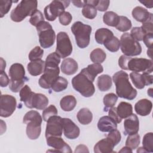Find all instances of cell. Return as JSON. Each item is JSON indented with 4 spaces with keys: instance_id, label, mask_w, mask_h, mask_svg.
<instances>
[{
    "instance_id": "6da1fadb",
    "label": "cell",
    "mask_w": 153,
    "mask_h": 153,
    "mask_svg": "<svg viewBox=\"0 0 153 153\" xmlns=\"http://www.w3.org/2000/svg\"><path fill=\"white\" fill-rule=\"evenodd\" d=\"M118 65L122 69L134 72H142L149 74L152 72V60L145 58H132L123 54L118 59Z\"/></svg>"
},
{
    "instance_id": "ffe728a7",
    "label": "cell",
    "mask_w": 153,
    "mask_h": 153,
    "mask_svg": "<svg viewBox=\"0 0 153 153\" xmlns=\"http://www.w3.org/2000/svg\"><path fill=\"white\" fill-rule=\"evenodd\" d=\"M152 103L151 101L146 99H142L137 101L134 105L136 112L140 116L148 115L152 110Z\"/></svg>"
},
{
    "instance_id": "836d02e7",
    "label": "cell",
    "mask_w": 153,
    "mask_h": 153,
    "mask_svg": "<svg viewBox=\"0 0 153 153\" xmlns=\"http://www.w3.org/2000/svg\"><path fill=\"white\" fill-rule=\"evenodd\" d=\"M103 44L108 50L111 52L117 51L120 48V40L117 37L115 36H113L106 39Z\"/></svg>"
},
{
    "instance_id": "7bdbcfd3",
    "label": "cell",
    "mask_w": 153,
    "mask_h": 153,
    "mask_svg": "<svg viewBox=\"0 0 153 153\" xmlns=\"http://www.w3.org/2000/svg\"><path fill=\"white\" fill-rule=\"evenodd\" d=\"M28 79L22 80H10L9 88L13 93H17L24 87L25 82L27 81Z\"/></svg>"
},
{
    "instance_id": "277c9868",
    "label": "cell",
    "mask_w": 153,
    "mask_h": 153,
    "mask_svg": "<svg viewBox=\"0 0 153 153\" xmlns=\"http://www.w3.org/2000/svg\"><path fill=\"white\" fill-rule=\"evenodd\" d=\"M37 1H21L10 14L11 19L15 22H20L26 17L31 16L37 10Z\"/></svg>"
},
{
    "instance_id": "d590c367",
    "label": "cell",
    "mask_w": 153,
    "mask_h": 153,
    "mask_svg": "<svg viewBox=\"0 0 153 153\" xmlns=\"http://www.w3.org/2000/svg\"><path fill=\"white\" fill-rule=\"evenodd\" d=\"M117 100H118L117 95H116L113 93H111L106 94L103 97V104L105 105L103 111H107L110 108L114 107L115 103H117Z\"/></svg>"
},
{
    "instance_id": "7c38bea8",
    "label": "cell",
    "mask_w": 153,
    "mask_h": 153,
    "mask_svg": "<svg viewBox=\"0 0 153 153\" xmlns=\"http://www.w3.org/2000/svg\"><path fill=\"white\" fill-rule=\"evenodd\" d=\"M62 118L57 115L51 116L47 121L45 137L50 136H60L62 135Z\"/></svg>"
},
{
    "instance_id": "60d3db41",
    "label": "cell",
    "mask_w": 153,
    "mask_h": 153,
    "mask_svg": "<svg viewBox=\"0 0 153 153\" xmlns=\"http://www.w3.org/2000/svg\"><path fill=\"white\" fill-rule=\"evenodd\" d=\"M139 144L140 136L139 134L136 133L128 136L126 141V146L130 148L133 150L136 149Z\"/></svg>"
},
{
    "instance_id": "44dd1931",
    "label": "cell",
    "mask_w": 153,
    "mask_h": 153,
    "mask_svg": "<svg viewBox=\"0 0 153 153\" xmlns=\"http://www.w3.org/2000/svg\"><path fill=\"white\" fill-rule=\"evenodd\" d=\"M115 145L113 142L108 138L106 137L99 140L94 146V152L95 153H111Z\"/></svg>"
},
{
    "instance_id": "ab89813d",
    "label": "cell",
    "mask_w": 153,
    "mask_h": 153,
    "mask_svg": "<svg viewBox=\"0 0 153 153\" xmlns=\"http://www.w3.org/2000/svg\"><path fill=\"white\" fill-rule=\"evenodd\" d=\"M87 4L93 5L97 10L100 11H105L108 10L110 1H103V0H90V1H86Z\"/></svg>"
},
{
    "instance_id": "484cf974",
    "label": "cell",
    "mask_w": 153,
    "mask_h": 153,
    "mask_svg": "<svg viewBox=\"0 0 153 153\" xmlns=\"http://www.w3.org/2000/svg\"><path fill=\"white\" fill-rule=\"evenodd\" d=\"M27 69L31 75H39L44 71L45 62L41 59L31 61L27 64Z\"/></svg>"
},
{
    "instance_id": "52a82bcc",
    "label": "cell",
    "mask_w": 153,
    "mask_h": 153,
    "mask_svg": "<svg viewBox=\"0 0 153 153\" xmlns=\"http://www.w3.org/2000/svg\"><path fill=\"white\" fill-rule=\"evenodd\" d=\"M40 45L43 48H48L54 43L56 33L48 22H42L36 27Z\"/></svg>"
},
{
    "instance_id": "e575fe53",
    "label": "cell",
    "mask_w": 153,
    "mask_h": 153,
    "mask_svg": "<svg viewBox=\"0 0 153 153\" xmlns=\"http://www.w3.org/2000/svg\"><path fill=\"white\" fill-rule=\"evenodd\" d=\"M68 85V80L64 77L59 76L53 84L51 88L55 92H60L67 88Z\"/></svg>"
},
{
    "instance_id": "d4e9b609",
    "label": "cell",
    "mask_w": 153,
    "mask_h": 153,
    "mask_svg": "<svg viewBox=\"0 0 153 153\" xmlns=\"http://www.w3.org/2000/svg\"><path fill=\"white\" fill-rule=\"evenodd\" d=\"M103 71V66L99 63L90 64L88 65L87 68L81 70V72H83L92 82L94 81L96 76Z\"/></svg>"
},
{
    "instance_id": "be15d7a7",
    "label": "cell",
    "mask_w": 153,
    "mask_h": 153,
    "mask_svg": "<svg viewBox=\"0 0 153 153\" xmlns=\"http://www.w3.org/2000/svg\"><path fill=\"white\" fill-rule=\"evenodd\" d=\"M137 153H139V152H148L146 151V150L143 148V147H139L137 149Z\"/></svg>"
},
{
    "instance_id": "cb8c5ba5",
    "label": "cell",
    "mask_w": 153,
    "mask_h": 153,
    "mask_svg": "<svg viewBox=\"0 0 153 153\" xmlns=\"http://www.w3.org/2000/svg\"><path fill=\"white\" fill-rule=\"evenodd\" d=\"M62 72L67 75H71L76 72L78 69L77 62L72 58L64 59L60 66Z\"/></svg>"
},
{
    "instance_id": "d6986e66",
    "label": "cell",
    "mask_w": 153,
    "mask_h": 153,
    "mask_svg": "<svg viewBox=\"0 0 153 153\" xmlns=\"http://www.w3.org/2000/svg\"><path fill=\"white\" fill-rule=\"evenodd\" d=\"M117 124L109 116H103L97 123V128L102 132H109L117 128Z\"/></svg>"
},
{
    "instance_id": "f546056e",
    "label": "cell",
    "mask_w": 153,
    "mask_h": 153,
    "mask_svg": "<svg viewBox=\"0 0 153 153\" xmlns=\"http://www.w3.org/2000/svg\"><path fill=\"white\" fill-rule=\"evenodd\" d=\"M76 117L80 124L87 125L92 121L93 114L88 108H83L78 112Z\"/></svg>"
},
{
    "instance_id": "db71d44e",
    "label": "cell",
    "mask_w": 153,
    "mask_h": 153,
    "mask_svg": "<svg viewBox=\"0 0 153 153\" xmlns=\"http://www.w3.org/2000/svg\"><path fill=\"white\" fill-rule=\"evenodd\" d=\"M142 41L148 48H152L153 43V33L145 34L143 38Z\"/></svg>"
},
{
    "instance_id": "4fadbf2b",
    "label": "cell",
    "mask_w": 153,
    "mask_h": 153,
    "mask_svg": "<svg viewBox=\"0 0 153 153\" xmlns=\"http://www.w3.org/2000/svg\"><path fill=\"white\" fill-rule=\"evenodd\" d=\"M16 99L9 94H1L0 102V116L7 118L11 116L16 108Z\"/></svg>"
},
{
    "instance_id": "91938a15",
    "label": "cell",
    "mask_w": 153,
    "mask_h": 153,
    "mask_svg": "<svg viewBox=\"0 0 153 153\" xmlns=\"http://www.w3.org/2000/svg\"><path fill=\"white\" fill-rule=\"evenodd\" d=\"M140 2L142 4H143L146 7L151 8L153 7V1H140Z\"/></svg>"
},
{
    "instance_id": "30bf717a",
    "label": "cell",
    "mask_w": 153,
    "mask_h": 153,
    "mask_svg": "<svg viewBox=\"0 0 153 153\" xmlns=\"http://www.w3.org/2000/svg\"><path fill=\"white\" fill-rule=\"evenodd\" d=\"M56 39V53L63 59L70 56L73 48L68 35L65 32H60L57 33Z\"/></svg>"
},
{
    "instance_id": "4316f807",
    "label": "cell",
    "mask_w": 153,
    "mask_h": 153,
    "mask_svg": "<svg viewBox=\"0 0 153 153\" xmlns=\"http://www.w3.org/2000/svg\"><path fill=\"white\" fill-rule=\"evenodd\" d=\"M76 105V100L72 95H67L62 97L60 102L61 109L66 112L72 111Z\"/></svg>"
},
{
    "instance_id": "6125c7cd",
    "label": "cell",
    "mask_w": 153,
    "mask_h": 153,
    "mask_svg": "<svg viewBox=\"0 0 153 153\" xmlns=\"http://www.w3.org/2000/svg\"><path fill=\"white\" fill-rule=\"evenodd\" d=\"M1 69L0 71H4L6 67V62L3 59V58L1 57Z\"/></svg>"
},
{
    "instance_id": "8992f818",
    "label": "cell",
    "mask_w": 153,
    "mask_h": 153,
    "mask_svg": "<svg viewBox=\"0 0 153 153\" xmlns=\"http://www.w3.org/2000/svg\"><path fill=\"white\" fill-rule=\"evenodd\" d=\"M71 82L73 88L85 97L92 96L95 92L93 82L81 71L72 79Z\"/></svg>"
},
{
    "instance_id": "7a4b0ae2",
    "label": "cell",
    "mask_w": 153,
    "mask_h": 153,
    "mask_svg": "<svg viewBox=\"0 0 153 153\" xmlns=\"http://www.w3.org/2000/svg\"><path fill=\"white\" fill-rule=\"evenodd\" d=\"M116 87L117 96L127 100H133L137 96V90L131 85L128 80V75L123 71L115 73L112 76Z\"/></svg>"
},
{
    "instance_id": "2e32d148",
    "label": "cell",
    "mask_w": 153,
    "mask_h": 153,
    "mask_svg": "<svg viewBox=\"0 0 153 153\" xmlns=\"http://www.w3.org/2000/svg\"><path fill=\"white\" fill-rule=\"evenodd\" d=\"M48 146L52 147L56 150L57 152H72L70 146L67 144L64 140L60 136H50L46 138Z\"/></svg>"
},
{
    "instance_id": "03108f58",
    "label": "cell",
    "mask_w": 153,
    "mask_h": 153,
    "mask_svg": "<svg viewBox=\"0 0 153 153\" xmlns=\"http://www.w3.org/2000/svg\"><path fill=\"white\" fill-rule=\"evenodd\" d=\"M152 88H149V90H148V92H150V93H148V94H149L150 97H152Z\"/></svg>"
},
{
    "instance_id": "7402d4cb",
    "label": "cell",
    "mask_w": 153,
    "mask_h": 153,
    "mask_svg": "<svg viewBox=\"0 0 153 153\" xmlns=\"http://www.w3.org/2000/svg\"><path fill=\"white\" fill-rule=\"evenodd\" d=\"M10 79L22 80L28 79L25 76V69L23 66L19 63L13 64L9 69Z\"/></svg>"
},
{
    "instance_id": "3957f363",
    "label": "cell",
    "mask_w": 153,
    "mask_h": 153,
    "mask_svg": "<svg viewBox=\"0 0 153 153\" xmlns=\"http://www.w3.org/2000/svg\"><path fill=\"white\" fill-rule=\"evenodd\" d=\"M42 118L39 113L31 110L27 112L23 118V123L27 124L26 133L27 137L31 140L37 139L41 132Z\"/></svg>"
},
{
    "instance_id": "ba28073f",
    "label": "cell",
    "mask_w": 153,
    "mask_h": 153,
    "mask_svg": "<svg viewBox=\"0 0 153 153\" xmlns=\"http://www.w3.org/2000/svg\"><path fill=\"white\" fill-rule=\"evenodd\" d=\"M120 47L124 55L135 56L140 54L142 47L138 41L135 40L129 33H124L120 41Z\"/></svg>"
},
{
    "instance_id": "74e56055",
    "label": "cell",
    "mask_w": 153,
    "mask_h": 153,
    "mask_svg": "<svg viewBox=\"0 0 153 153\" xmlns=\"http://www.w3.org/2000/svg\"><path fill=\"white\" fill-rule=\"evenodd\" d=\"M131 22L126 16H120V19L118 24L115 26L116 29L120 32H126L131 29Z\"/></svg>"
},
{
    "instance_id": "bcb514c9",
    "label": "cell",
    "mask_w": 153,
    "mask_h": 153,
    "mask_svg": "<svg viewBox=\"0 0 153 153\" xmlns=\"http://www.w3.org/2000/svg\"><path fill=\"white\" fill-rule=\"evenodd\" d=\"M57 109L56 106L53 105H50L48 107L44 109L42 112V118L44 121H47L48 118L51 116L57 115Z\"/></svg>"
},
{
    "instance_id": "b9f144b4",
    "label": "cell",
    "mask_w": 153,
    "mask_h": 153,
    "mask_svg": "<svg viewBox=\"0 0 153 153\" xmlns=\"http://www.w3.org/2000/svg\"><path fill=\"white\" fill-rule=\"evenodd\" d=\"M142 145L148 152H153V133L152 132L147 133L144 135Z\"/></svg>"
},
{
    "instance_id": "e0dca14e",
    "label": "cell",
    "mask_w": 153,
    "mask_h": 153,
    "mask_svg": "<svg viewBox=\"0 0 153 153\" xmlns=\"http://www.w3.org/2000/svg\"><path fill=\"white\" fill-rule=\"evenodd\" d=\"M63 131L65 136L69 139H76L80 133L79 128L69 118H63Z\"/></svg>"
},
{
    "instance_id": "e7e4bbea",
    "label": "cell",
    "mask_w": 153,
    "mask_h": 153,
    "mask_svg": "<svg viewBox=\"0 0 153 153\" xmlns=\"http://www.w3.org/2000/svg\"><path fill=\"white\" fill-rule=\"evenodd\" d=\"M147 54L148 56L151 58L152 59V48H148V50H147Z\"/></svg>"
},
{
    "instance_id": "8d00e7d4",
    "label": "cell",
    "mask_w": 153,
    "mask_h": 153,
    "mask_svg": "<svg viewBox=\"0 0 153 153\" xmlns=\"http://www.w3.org/2000/svg\"><path fill=\"white\" fill-rule=\"evenodd\" d=\"M60 57L56 53L53 52L48 54L45 61V67H58L60 63Z\"/></svg>"
},
{
    "instance_id": "680465c9",
    "label": "cell",
    "mask_w": 153,
    "mask_h": 153,
    "mask_svg": "<svg viewBox=\"0 0 153 153\" xmlns=\"http://www.w3.org/2000/svg\"><path fill=\"white\" fill-rule=\"evenodd\" d=\"M72 3L75 7L81 8L86 4V1H72Z\"/></svg>"
},
{
    "instance_id": "1f68e13d",
    "label": "cell",
    "mask_w": 153,
    "mask_h": 153,
    "mask_svg": "<svg viewBox=\"0 0 153 153\" xmlns=\"http://www.w3.org/2000/svg\"><path fill=\"white\" fill-rule=\"evenodd\" d=\"M120 16L113 11H107L103 16V21L108 26L115 27L118 23Z\"/></svg>"
},
{
    "instance_id": "9f6ffc18",
    "label": "cell",
    "mask_w": 153,
    "mask_h": 153,
    "mask_svg": "<svg viewBox=\"0 0 153 153\" xmlns=\"http://www.w3.org/2000/svg\"><path fill=\"white\" fill-rule=\"evenodd\" d=\"M1 76H0V85L1 87H5L9 85L10 80L8 76L4 72V71H0Z\"/></svg>"
},
{
    "instance_id": "f907efd6",
    "label": "cell",
    "mask_w": 153,
    "mask_h": 153,
    "mask_svg": "<svg viewBox=\"0 0 153 153\" xmlns=\"http://www.w3.org/2000/svg\"><path fill=\"white\" fill-rule=\"evenodd\" d=\"M59 22L63 26H67L70 24L72 20V15L68 11H63L59 16Z\"/></svg>"
},
{
    "instance_id": "11a10c76",
    "label": "cell",
    "mask_w": 153,
    "mask_h": 153,
    "mask_svg": "<svg viewBox=\"0 0 153 153\" xmlns=\"http://www.w3.org/2000/svg\"><path fill=\"white\" fill-rule=\"evenodd\" d=\"M109 116L111 117L117 124L120 123L122 121V119L120 118L117 112V108L112 107L109 109Z\"/></svg>"
},
{
    "instance_id": "5b68a950",
    "label": "cell",
    "mask_w": 153,
    "mask_h": 153,
    "mask_svg": "<svg viewBox=\"0 0 153 153\" xmlns=\"http://www.w3.org/2000/svg\"><path fill=\"white\" fill-rule=\"evenodd\" d=\"M71 29L75 36L77 45L80 48H86L90 44V35L92 31L91 27L78 21L72 25Z\"/></svg>"
},
{
    "instance_id": "ac0fdd59",
    "label": "cell",
    "mask_w": 153,
    "mask_h": 153,
    "mask_svg": "<svg viewBox=\"0 0 153 153\" xmlns=\"http://www.w3.org/2000/svg\"><path fill=\"white\" fill-rule=\"evenodd\" d=\"M124 133L125 135H130L137 133L139 130V121L137 115L132 114L126 118L124 122Z\"/></svg>"
},
{
    "instance_id": "83f0119b",
    "label": "cell",
    "mask_w": 153,
    "mask_h": 153,
    "mask_svg": "<svg viewBox=\"0 0 153 153\" xmlns=\"http://www.w3.org/2000/svg\"><path fill=\"white\" fill-rule=\"evenodd\" d=\"M117 112L121 119H126L133 114L132 105L129 103L121 102L117 107Z\"/></svg>"
},
{
    "instance_id": "603a6c76",
    "label": "cell",
    "mask_w": 153,
    "mask_h": 153,
    "mask_svg": "<svg viewBox=\"0 0 153 153\" xmlns=\"http://www.w3.org/2000/svg\"><path fill=\"white\" fill-rule=\"evenodd\" d=\"M131 14L134 19L142 23L152 19V14L149 13L146 8L140 6L134 8L132 10Z\"/></svg>"
},
{
    "instance_id": "d6a6232c",
    "label": "cell",
    "mask_w": 153,
    "mask_h": 153,
    "mask_svg": "<svg viewBox=\"0 0 153 153\" xmlns=\"http://www.w3.org/2000/svg\"><path fill=\"white\" fill-rule=\"evenodd\" d=\"M106 53L102 49L99 48L93 50L90 54V60L94 63L100 64L104 62V60L106 59Z\"/></svg>"
},
{
    "instance_id": "94428289",
    "label": "cell",
    "mask_w": 153,
    "mask_h": 153,
    "mask_svg": "<svg viewBox=\"0 0 153 153\" xmlns=\"http://www.w3.org/2000/svg\"><path fill=\"white\" fill-rule=\"evenodd\" d=\"M133 152V150L127 146L122 148V149L119 151V152Z\"/></svg>"
},
{
    "instance_id": "7dc6e473",
    "label": "cell",
    "mask_w": 153,
    "mask_h": 153,
    "mask_svg": "<svg viewBox=\"0 0 153 153\" xmlns=\"http://www.w3.org/2000/svg\"><path fill=\"white\" fill-rule=\"evenodd\" d=\"M13 1L1 0L0 1V17L2 18L10 10Z\"/></svg>"
},
{
    "instance_id": "f1b7e54d",
    "label": "cell",
    "mask_w": 153,
    "mask_h": 153,
    "mask_svg": "<svg viewBox=\"0 0 153 153\" xmlns=\"http://www.w3.org/2000/svg\"><path fill=\"white\" fill-rule=\"evenodd\" d=\"M112 85V79L108 75H102L97 78V86L101 91H106L109 90Z\"/></svg>"
},
{
    "instance_id": "8fae6325",
    "label": "cell",
    "mask_w": 153,
    "mask_h": 153,
    "mask_svg": "<svg viewBox=\"0 0 153 153\" xmlns=\"http://www.w3.org/2000/svg\"><path fill=\"white\" fill-rule=\"evenodd\" d=\"M60 69L59 66L56 68L45 67L43 74L39 78L38 83L41 88L49 89L59 77Z\"/></svg>"
},
{
    "instance_id": "681fc988",
    "label": "cell",
    "mask_w": 153,
    "mask_h": 153,
    "mask_svg": "<svg viewBox=\"0 0 153 153\" xmlns=\"http://www.w3.org/2000/svg\"><path fill=\"white\" fill-rule=\"evenodd\" d=\"M131 36L137 41H141L145 35L140 27H134L131 29L130 33Z\"/></svg>"
},
{
    "instance_id": "4dcf8cb0",
    "label": "cell",
    "mask_w": 153,
    "mask_h": 153,
    "mask_svg": "<svg viewBox=\"0 0 153 153\" xmlns=\"http://www.w3.org/2000/svg\"><path fill=\"white\" fill-rule=\"evenodd\" d=\"M114 36L113 32L107 28L98 29L94 34L95 40L99 44H103L108 38Z\"/></svg>"
},
{
    "instance_id": "9a60e30c",
    "label": "cell",
    "mask_w": 153,
    "mask_h": 153,
    "mask_svg": "<svg viewBox=\"0 0 153 153\" xmlns=\"http://www.w3.org/2000/svg\"><path fill=\"white\" fill-rule=\"evenodd\" d=\"M130 77L134 85L138 89H142L145 85L152 84L153 81V76L146 73L141 74L133 72L130 74Z\"/></svg>"
},
{
    "instance_id": "c3c4849f",
    "label": "cell",
    "mask_w": 153,
    "mask_h": 153,
    "mask_svg": "<svg viewBox=\"0 0 153 153\" xmlns=\"http://www.w3.org/2000/svg\"><path fill=\"white\" fill-rule=\"evenodd\" d=\"M106 137H108L113 142L115 146L118 145L121 139V133L118 130H117V128L110 131Z\"/></svg>"
},
{
    "instance_id": "f35d334b",
    "label": "cell",
    "mask_w": 153,
    "mask_h": 153,
    "mask_svg": "<svg viewBox=\"0 0 153 153\" xmlns=\"http://www.w3.org/2000/svg\"><path fill=\"white\" fill-rule=\"evenodd\" d=\"M82 14L85 18L93 19L97 15V10L93 5L87 4L86 2V4L82 7Z\"/></svg>"
},
{
    "instance_id": "9c48e42d",
    "label": "cell",
    "mask_w": 153,
    "mask_h": 153,
    "mask_svg": "<svg viewBox=\"0 0 153 153\" xmlns=\"http://www.w3.org/2000/svg\"><path fill=\"white\" fill-rule=\"evenodd\" d=\"M70 3L69 1H53L44 8V13L45 19L50 22L54 21L60 13L65 11Z\"/></svg>"
},
{
    "instance_id": "6f0895ef",
    "label": "cell",
    "mask_w": 153,
    "mask_h": 153,
    "mask_svg": "<svg viewBox=\"0 0 153 153\" xmlns=\"http://www.w3.org/2000/svg\"><path fill=\"white\" fill-rule=\"evenodd\" d=\"M74 152H89V151L85 145H79L76 147Z\"/></svg>"
},
{
    "instance_id": "f5cc1de1",
    "label": "cell",
    "mask_w": 153,
    "mask_h": 153,
    "mask_svg": "<svg viewBox=\"0 0 153 153\" xmlns=\"http://www.w3.org/2000/svg\"><path fill=\"white\" fill-rule=\"evenodd\" d=\"M141 29L145 33V34L153 33V27H152V19H151L146 22L142 23L141 26Z\"/></svg>"
},
{
    "instance_id": "f6af8a7d",
    "label": "cell",
    "mask_w": 153,
    "mask_h": 153,
    "mask_svg": "<svg viewBox=\"0 0 153 153\" xmlns=\"http://www.w3.org/2000/svg\"><path fill=\"white\" fill-rule=\"evenodd\" d=\"M44 21V17L42 12L39 10H36L33 14L30 16L29 19L30 23L35 27H36L40 23Z\"/></svg>"
},
{
    "instance_id": "5bb4252c",
    "label": "cell",
    "mask_w": 153,
    "mask_h": 153,
    "mask_svg": "<svg viewBox=\"0 0 153 153\" xmlns=\"http://www.w3.org/2000/svg\"><path fill=\"white\" fill-rule=\"evenodd\" d=\"M48 104V98L43 94L32 92L28 100L25 103V106L30 109L35 108L38 110H44Z\"/></svg>"
},
{
    "instance_id": "ee69618b",
    "label": "cell",
    "mask_w": 153,
    "mask_h": 153,
    "mask_svg": "<svg viewBox=\"0 0 153 153\" xmlns=\"http://www.w3.org/2000/svg\"><path fill=\"white\" fill-rule=\"evenodd\" d=\"M43 54H44L43 49H42L39 46H36L30 51L28 56V58L30 62L40 60L42 57Z\"/></svg>"
},
{
    "instance_id": "816d5d0a",
    "label": "cell",
    "mask_w": 153,
    "mask_h": 153,
    "mask_svg": "<svg viewBox=\"0 0 153 153\" xmlns=\"http://www.w3.org/2000/svg\"><path fill=\"white\" fill-rule=\"evenodd\" d=\"M32 93V91L29 86H28L27 85H24V87L20 90L19 93L20 100L25 103L28 99Z\"/></svg>"
}]
</instances>
